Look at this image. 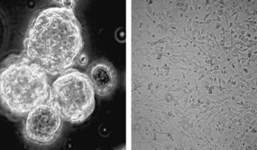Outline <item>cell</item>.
Listing matches in <instances>:
<instances>
[{
	"label": "cell",
	"mask_w": 257,
	"mask_h": 150,
	"mask_svg": "<svg viewBox=\"0 0 257 150\" xmlns=\"http://www.w3.org/2000/svg\"><path fill=\"white\" fill-rule=\"evenodd\" d=\"M25 55L50 75L69 70L84 47L82 28L73 9L50 8L32 19L24 40Z\"/></svg>",
	"instance_id": "6da1fadb"
},
{
	"label": "cell",
	"mask_w": 257,
	"mask_h": 150,
	"mask_svg": "<svg viewBox=\"0 0 257 150\" xmlns=\"http://www.w3.org/2000/svg\"><path fill=\"white\" fill-rule=\"evenodd\" d=\"M50 88L47 72L25 54L10 55L2 63L0 97L10 117H23L45 104Z\"/></svg>",
	"instance_id": "7a4b0ae2"
},
{
	"label": "cell",
	"mask_w": 257,
	"mask_h": 150,
	"mask_svg": "<svg viewBox=\"0 0 257 150\" xmlns=\"http://www.w3.org/2000/svg\"><path fill=\"white\" fill-rule=\"evenodd\" d=\"M94 92L87 75L72 69L61 74L51 86L48 103L64 120L79 124L94 110Z\"/></svg>",
	"instance_id": "3957f363"
},
{
	"label": "cell",
	"mask_w": 257,
	"mask_h": 150,
	"mask_svg": "<svg viewBox=\"0 0 257 150\" xmlns=\"http://www.w3.org/2000/svg\"><path fill=\"white\" fill-rule=\"evenodd\" d=\"M62 121L50 104H42L28 113L23 124L24 137L37 146L55 143L62 131Z\"/></svg>",
	"instance_id": "277c9868"
},
{
	"label": "cell",
	"mask_w": 257,
	"mask_h": 150,
	"mask_svg": "<svg viewBox=\"0 0 257 150\" xmlns=\"http://www.w3.org/2000/svg\"><path fill=\"white\" fill-rule=\"evenodd\" d=\"M60 4L63 5L64 8H70L72 9V7L74 5L73 1H62L60 2Z\"/></svg>",
	"instance_id": "8992f818"
},
{
	"label": "cell",
	"mask_w": 257,
	"mask_h": 150,
	"mask_svg": "<svg viewBox=\"0 0 257 150\" xmlns=\"http://www.w3.org/2000/svg\"><path fill=\"white\" fill-rule=\"evenodd\" d=\"M87 75L94 92L100 97L110 95L117 85L118 76L114 66L104 59L93 62L88 69Z\"/></svg>",
	"instance_id": "5b68a950"
}]
</instances>
